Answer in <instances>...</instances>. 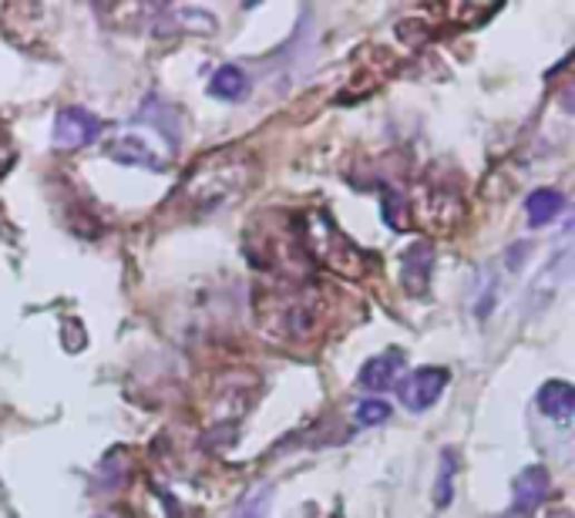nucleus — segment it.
<instances>
[{
  "label": "nucleus",
  "mask_w": 575,
  "mask_h": 518,
  "mask_svg": "<svg viewBox=\"0 0 575 518\" xmlns=\"http://www.w3.org/2000/svg\"><path fill=\"white\" fill-rule=\"evenodd\" d=\"M538 411L555 418V421H568L575 411V388L568 381H548L538 388Z\"/></svg>",
  "instance_id": "6e6552de"
},
{
  "label": "nucleus",
  "mask_w": 575,
  "mask_h": 518,
  "mask_svg": "<svg viewBox=\"0 0 575 518\" xmlns=\"http://www.w3.org/2000/svg\"><path fill=\"white\" fill-rule=\"evenodd\" d=\"M455 471H458V455L455 448H445L441 451V471H438V485H435V505H448L451 501V481H455Z\"/></svg>",
  "instance_id": "ddd939ff"
},
{
  "label": "nucleus",
  "mask_w": 575,
  "mask_h": 518,
  "mask_svg": "<svg viewBox=\"0 0 575 518\" xmlns=\"http://www.w3.org/2000/svg\"><path fill=\"white\" fill-rule=\"evenodd\" d=\"M405 216H408V203H405L398 193H388V196H383V223H388L391 229H398V233H405V229L411 226Z\"/></svg>",
  "instance_id": "2eb2a0df"
},
{
  "label": "nucleus",
  "mask_w": 575,
  "mask_h": 518,
  "mask_svg": "<svg viewBox=\"0 0 575 518\" xmlns=\"http://www.w3.org/2000/svg\"><path fill=\"white\" fill-rule=\"evenodd\" d=\"M562 209H565V196L558 189H532L525 196L528 226H548L555 216H562Z\"/></svg>",
  "instance_id": "1a4fd4ad"
},
{
  "label": "nucleus",
  "mask_w": 575,
  "mask_h": 518,
  "mask_svg": "<svg viewBox=\"0 0 575 518\" xmlns=\"http://www.w3.org/2000/svg\"><path fill=\"white\" fill-rule=\"evenodd\" d=\"M498 518H532V511H518V508H511V511H505V515H498Z\"/></svg>",
  "instance_id": "f3484780"
},
{
  "label": "nucleus",
  "mask_w": 575,
  "mask_h": 518,
  "mask_svg": "<svg viewBox=\"0 0 575 518\" xmlns=\"http://www.w3.org/2000/svg\"><path fill=\"white\" fill-rule=\"evenodd\" d=\"M14 158V145H11V135L0 128V172H4Z\"/></svg>",
  "instance_id": "dca6fc26"
},
{
  "label": "nucleus",
  "mask_w": 575,
  "mask_h": 518,
  "mask_svg": "<svg viewBox=\"0 0 575 518\" xmlns=\"http://www.w3.org/2000/svg\"><path fill=\"white\" fill-rule=\"evenodd\" d=\"M405 364H408L405 351H401V348H391V351H383V354L370 358V361L360 368L357 384H360L363 391H391V388L398 384Z\"/></svg>",
  "instance_id": "20e7f679"
},
{
  "label": "nucleus",
  "mask_w": 575,
  "mask_h": 518,
  "mask_svg": "<svg viewBox=\"0 0 575 518\" xmlns=\"http://www.w3.org/2000/svg\"><path fill=\"white\" fill-rule=\"evenodd\" d=\"M270 511H273V485L263 481L240 498V505L233 508V518H270Z\"/></svg>",
  "instance_id": "9b49d317"
},
{
  "label": "nucleus",
  "mask_w": 575,
  "mask_h": 518,
  "mask_svg": "<svg viewBox=\"0 0 575 518\" xmlns=\"http://www.w3.org/2000/svg\"><path fill=\"white\" fill-rule=\"evenodd\" d=\"M548 485H552L548 471H545L542 465H528V468L515 478V485H511L515 508H518V511H532L535 505H542L545 495H548Z\"/></svg>",
  "instance_id": "0eeeda50"
},
{
  "label": "nucleus",
  "mask_w": 575,
  "mask_h": 518,
  "mask_svg": "<svg viewBox=\"0 0 575 518\" xmlns=\"http://www.w3.org/2000/svg\"><path fill=\"white\" fill-rule=\"evenodd\" d=\"M431 266H435V250L428 243H415L405 260H401V276H405V290L411 296H425L428 283H431Z\"/></svg>",
  "instance_id": "39448f33"
},
{
  "label": "nucleus",
  "mask_w": 575,
  "mask_h": 518,
  "mask_svg": "<svg viewBox=\"0 0 575 518\" xmlns=\"http://www.w3.org/2000/svg\"><path fill=\"white\" fill-rule=\"evenodd\" d=\"M101 135V118L91 115L88 108H61L55 115V128H51V141L55 148H81L88 141H95Z\"/></svg>",
  "instance_id": "7ed1b4c3"
},
{
  "label": "nucleus",
  "mask_w": 575,
  "mask_h": 518,
  "mask_svg": "<svg viewBox=\"0 0 575 518\" xmlns=\"http://www.w3.org/2000/svg\"><path fill=\"white\" fill-rule=\"evenodd\" d=\"M108 155L121 165H138V168H152V172H162L165 162L158 152H152V145L138 135H121V138H111L108 141Z\"/></svg>",
  "instance_id": "423d86ee"
},
{
  "label": "nucleus",
  "mask_w": 575,
  "mask_h": 518,
  "mask_svg": "<svg viewBox=\"0 0 575 518\" xmlns=\"http://www.w3.org/2000/svg\"><path fill=\"white\" fill-rule=\"evenodd\" d=\"M168 25H175L172 31H188V35H213L216 31V18L209 11L199 8H178L168 14Z\"/></svg>",
  "instance_id": "f8f14e48"
},
{
  "label": "nucleus",
  "mask_w": 575,
  "mask_h": 518,
  "mask_svg": "<svg viewBox=\"0 0 575 518\" xmlns=\"http://www.w3.org/2000/svg\"><path fill=\"white\" fill-rule=\"evenodd\" d=\"M353 418H357V424H363V428H373V424H380V421H388L391 418V404L388 401H360L357 408H353Z\"/></svg>",
  "instance_id": "4468645a"
},
{
  "label": "nucleus",
  "mask_w": 575,
  "mask_h": 518,
  "mask_svg": "<svg viewBox=\"0 0 575 518\" xmlns=\"http://www.w3.org/2000/svg\"><path fill=\"white\" fill-rule=\"evenodd\" d=\"M451 374L448 368H418L411 371L401 384H398V401L411 411V414H425L438 404V398L445 394Z\"/></svg>",
  "instance_id": "f03ea898"
},
{
  "label": "nucleus",
  "mask_w": 575,
  "mask_h": 518,
  "mask_svg": "<svg viewBox=\"0 0 575 518\" xmlns=\"http://www.w3.org/2000/svg\"><path fill=\"white\" fill-rule=\"evenodd\" d=\"M303 229V250H310V256L343 276H360L363 273V256L350 246V240L323 216V213H306L300 219Z\"/></svg>",
  "instance_id": "f257e3e1"
},
{
  "label": "nucleus",
  "mask_w": 575,
  "mask_h": 518,
  "mask_svg": "<svg viewBox=\"0 0 575 518\" xmlns=\"http://www.w3.org/2000/svg\"><path fill=\"white\" fill-rule=\"evenodd\" d=\"M246 91H250V75L240 65H223L209 81V95L220 101H240Z\"/></svg>",
  "instance_id": "9d476101"
}]
</instances>
